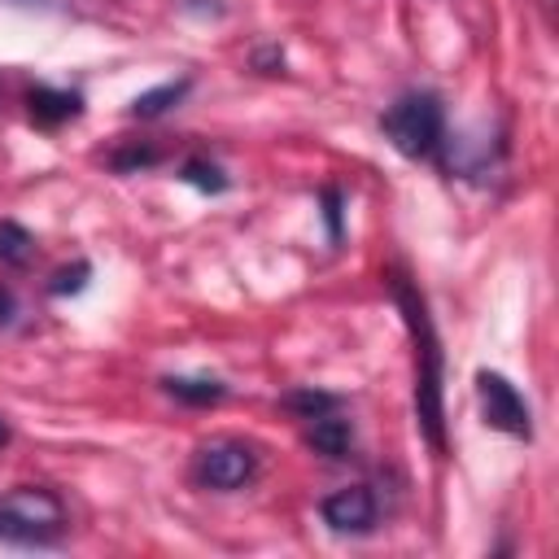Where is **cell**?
I'll use <instances>...</instances> for the list:
<instances>
[{"label":"cell","mask_w":559,"mask_h":559,"mask_svg":"<svg viewBox=\"0 0 559 559\" xmlns=\"http://www.w3.org/2000/svg\"><path fill=\"white\" fill-rule=\"evenodd\" d=\"M476 397H480V415L489 428L524 437V441L533 437V411H528L524 393L502 371H476Z\"/></svg>","instance_id":"5b68a950"},{"label":"cell","mask_w":559,"mask_h":559,"mask_svg":"<svg viewBox=\"0 0 559 559\" xmlns=\"http://www.w3.org/2000/svg\"><path fill=\"white\" fill-rule=\"evenodd\" d=\"M384 140L402 153V157H432L441 148L445 135V109L432 92H402L384 114H380Z\"/></svg>","instance_id":"3957f363"},{"label":"cell","mask_w":559,"mask_h":559,"mask_svg":"<svg viewBox=\"0 0 559 559\" xmlns=\"http://www.w3.org/2000/svg\"><path fill=\"white\" fill-rule=\"evenodd\" d=\"M306 445L314 454H323V459H345L349 445H354V424L341 419V415H332V411H323V415H314L306 424Z\"/></svg>","instance_id":"ba28073f"},{"label":"cell","mask_w":559,"mask_h":559,"mask_svg":"<svg viewBox=\"0 0 559 559\" xmlns=\"http://www.w3.org/2000/svg\"><path fill=\"white\" fill-rule=\"evenodd\" d=\"M31 253H35V236H31L22 223L0 218V262H9V266H26Z\"/></svg>","instance_id":"8fae6325"},{"label":"cell","mask_w":559,"mask_h":559,"mask_svg":"<svg viewBox=\"0 0 559 559\" xmlns=\"http://www.w3.org/2000/svg\"><path fill=\"white\" fill-rule=\"evenodd\" d=\"M153 162H157V148L153 144H135V148H122V153L109 157V166L122 170V175L127 170H140V166H153Z\"/></svg>","instance_id":"9a60e30c"},{"label":"cell","mask_w":559,"mask_h":559,"mask_svg":"<svg viewBox=\"0 0 559 559\" xmlns=\"http://www.w3.org/2000/svg\"><path fill=\"white\" fill-rule=\"evenodd\" d=\"M162 389L188 406H214L227 397V384L223 380H210V376H166Z\"/></svg>","instance_id":"9c48e42d"},{"label":"cell","mask_w":559,"mask_h":559,"mask_svg":"<svg viewBox=\"0 0 559 559\" xmlns=\"http://www.w3.org/2000/svg\"><path fill=\"white\" fill-rule=\"evenodd\" d=\"M13 319H17V297L9 284H0V328H9Z\"/></svg>","instance_id":"ac0fdd59"},{"label":"cell","mask_w":559,"mask_h":559,"mask_svg":"<svg viewBox=\"0 0 559 559\" xmlns=\"http://www.w3.org/2000/svg\"><path fill=\"white\" fill-rule=\"evenodd\" d=\"M70 528V511L48 485H13L0 493V542L48 546Z\"/></svg>","instance_id":"7a4b0ae2"},{"label":"cell","mask_w":559,"mask_h":559,"mask_svg":"<svg viewBox=\"0 0 559 559\" xmlns=\"http://www.w3.org/2000/svg\"><path fill=\"white\" fill-rule=\"evenodd\" d=\"M183 13H197V17H218L223 13V0H179Z\"/></svg>","instance_id":"e0dca14e"},{"label":"cell","mask_w":559,"mask_h":559,"mask_svg":"<svg viewBox=\"0 0 559 559\" xmlns=\"http://www.w3.org/2000/svg\"><path fill=\"white\" fill-rule=\"evenodd\" d=\"M26 109H31V122L35 127H61V122H70V118H79L83 114V96L79 92H70V87H31V96H26Z\"/></svg>","instance_id":"52a82bcc"},{"label":"cell","mask_w":559,"mask_h":559,"mask_svg":"<svg viewBox=\"0 0 559 559\" xmlns=\"http://www.w3.org/2000/svg\"><path fill=\"white\" fill-rule=\"evenodd\" d=\"M0 4H13V9H48L52 0H0Z\"/></svg>","instance_id":"d6986e66"},{"label":"cell","mask_w":559,"mask_h":559,"mask_svg":"<svg viewBox=\"0 0 559 559\" xmlns=\"http://www.w3.org/2000/svg\"><path fill=\"white\" fill-rule=\"evenodd\" d=\"M179 179L183 183H192V188H201V192H227V175H223V166H214V162H205V157H188L183 166H179Z\"/></svg>","instance_id":"7c38bea8"},{"label":"cell","mask_w":559,"mask_h":559,"mask_svg":"<svg viewBox=\"0 0 559 559\" xmlns=\"http://www.w3.org/2000/svg\"><path fill=\"white\" fill-rule=\"evenodd\" d=\"M192 476L197 485L205 489H240L258 476V454L245 445V441H231V437H218V441H205L192 459Z\"/></svg>","instance_id":"277c9868"},{"label":"cell","mask_w":559,"mask_h":559,"mask_svg":"<svg viewBox=\"0 0 559 559\" xmlns=\"http://www.w3.org/2000/svg\"><path fill=\"white\" fill-rule=\"evenodd\" d=\"M284 406L297 411L301 419H314V415H323V411H336V393H323V389H293V393H284Z\"/></svg>","instance_id":"4fadbf2b"},{"label":"cell","mask_w":559,"mask_h":559,"mask_svg":"<svg viewBox=\"0 0 559 559\" xmlns=\"http://www.w3.org/2000/svg\"><path fill=\"white\" fill-rule=\"evenodd\" d=\"M319 515L332 533H371L376 528V493L367 485H345V489H332L323 502H319Z\"/></svg>","instance_id":"8992f818"},{"label":"cell","mask_w":559,"mask_h":559,"mask_svg":"<svg viewBox=\"0 0 559 559\" xmlns=\"http://www.w3.org/2000/svg\"><path fill=\"white\" fill-rule=\"evenodd\" d=\"M188 87H192V79H170V83H157V87L140 92L131 100V118H157V114H166L170 105H179L188 96Z\"/></svg>","instance_id":"30bf717a"},{"label":"cell","mask_w":559,"mask_h":559,"mask_svg":"<svg viewBox=\"0 0 559 559\" xmlns=\"http://www.w3.org/2000/svg\"><path fill=\"white\" fill-rule=\"evenodd\" d=\"M4 445H9V424L0 419V450H4Z\"/></svg>","instance_id":"ffe728a7"},{"label":"cell","mask_w":559,"mask_h":559,"mask_svg":"<svg viewBox=\"0 0 559 559\" xmlns=\"http://www.w3.org/2000/svg\"><path fill=\"white\" fill-rule=\"evenodd\" d=\"M323 218H328L332 240H341V192H336V188H328V192H323Z\"/></svg>","instance_id":"2e32d148"},{"label":"cell","mask_w":559,"mask_h":559,"mask_svg":"<svg viewBox=\"0 0 559 559\" xmlns=\"http://www.w3.org/2000/svg\"><path fill=\"white\" fill-rule=\"evenodd\" d=\"M87 275H92V266L87 262H74V266H61L52 280H48V293H57V297H66V293H79L83 284H87Z\"/></svg>","instance_id":"5bb4252c"},{"label":"cell","mask_w":559,"mask_h":559,"mask_svg":"<svg viewBox=\"0 0 559 559\" xmlns=\"http://www.w3.org/2000/svg\"><path fill=\"white\" fill-rule=\"evenodd\" d=\"M389 288H393V301H397L411 345H415V415H419L424 437L441 450L445 445V406H441L445 354H441V341H437V328H432V314H428V301L419 297V288L402 271L389 280Z\"/></svg>","instance_id":"6da1fadb"}]
</instances>
